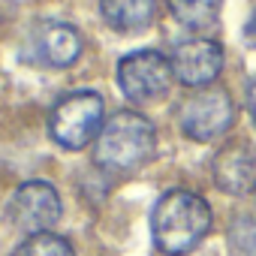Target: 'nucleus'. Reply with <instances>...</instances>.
I'll return each mask as SVG.
<instances>
[{
    "label": "nucleus",
    "mask_w": 256,
    "mask_h": 256,
    "mask_svg": "<svg viewBox=\"0 0 256 256\" xmlns=\"http://www.w3.org/2000/svg\"><path fill=\"white\" fill-rule=\"evenodd\" d=\"M100 124H102V96L94 90H72L52 108L48 130L58 145L78 151L96 136Z\"/></svg>",
    "instance_id": "7ed1b4c3"
},
{
    "label": "nucleus",
    "mask_w": 256,
    "mask_h": 256,
    "mask_svg": "<svg viewBox=\"0 0 256 256\" xmlns=\"http://www.w3.org/2000/svg\"><path fill=\"white\" fill-rule=\"evenodd\" d=\"M60 196L52 184L46 181H28L22 184L10 205H6V217L10 223L24 232V235H42L46 229H52L60 220Z\"/></svg>",
    "instance_id": "39448f33"
},
{
    "label": "nucleus",
    "mask_w": 256,
    "mask_h": 256,
    "mask_svg": "<svg viewBox=\"0 0 256 256\" xmlns=\"http://www.w3.org/2000/svg\"><path fill=\"white\" fill-rule=\"evenodd\" d=\"M172 64L157 52H133L118 64V84L133 102L160 100L172 84Z\"/></svg>",
    "instance_id": "423d86ee"
},
{
    "label": "nucleus",
    "mask_w": 256,
    "mask_h": 256,
    "mask_svg": "<svg viewBox=\"0 0 256 256\" xmlns=\"http://www.w3.org/2000/svg\"><path fill=\"white\" fill-rule=\"evenodd\" d=\"M154 148H157V133L151 120L139 112H118L106 120V126L96 136L94 160L102 169L126 172L148 163Z\"/></svg>",
    "instance_id": "f03ea898"
},
{
    "label": "nucleus",
    "mask_w": 256,
    "mask_h": 256,
    "mask_svg": "<svg viewBox=\"0 0 256 256\" xmlns=\"http://www.w3.org/2000/svg\"><path fill=\"white\" fill-rule=\"evenodd\" d=\"M211 172H214V184L223 193L244 196L256 187V151L247 148L244 142L226 145L217 151Z\"/></svg>",
    "instance_id": "6e6552de"
},
{
    "label": "nucleus",
    "mask_w": 256,
    "mask_h": 256,
    "mask_svg": "<svg viewBox=\"0 0 256 256\" xmlns=\"http://www.w3.org/2000/svg\"><path fill=\"white\" fill-rule=\"evenodd\" d=\"M244 36L256 46V10H253V16H250V22H247V30H244Z\"/></svg>",
    "instance_id": "2eb2a0df"
},
{
    "label": "nucleus",
    "mask_w": 256,
    "mask_h": 256,
    "mask_svg": "<svg viewBox=\"0 0 256 256\" xmlns=\"http://www.w3.org/2000/svg\"><path fill=\"white\" fill-rule=\"evenodd\" d=\"M223 66V48L214 42V40H190V42H181L172 54V72L190 84V88H199V84H211L217 78Z\"/></svg>",
    "instance_id": "0eeeda50"
},
{
    "label": "nucleus",
    "mask_w": 256,
    "mask_h": 256,
    "mask_svg": "<svg viewBox=\"0 0 256 256\" xmlns=\"http://www.w3.org/2000/svg\"><path fill=\"white\" fill-rule=\"evenodd\" d=\"M229 250L232 256H256V220L238 217L229 226Z\"/></svg>",
    "instance_id": "ddd939ff"
},
{
    "label": "nucleus",
    "mask_w": 256,
    "mask_h": 256,
    "mask_svg": "<svg viewBox=\"0 0 256 256\" xmlns=\"http://www.w3.org/2000/svg\"><path fill=\"white\" fill-rule=\"evenodd\" d=\"M12 256H76V253H72L66 238L42 232V235H30Z\"/></svg>",
    "instance_id": "f8f14e48"
},
{
    "label": "nucleus",
    "mask_w": 256,
    "mask_h": 256,
    "mask_svg": "<svg viewBox=\"0 0 256 256\" xmlns=\"http://www.w3.org/2000/svg\"><path fill=\"white\" fill-rule=\"evenodd\" d=\"M208 229H211V208L196 193L169 190L154 205V214H151L154 244L169 256L190 253L205 238Z\"/></svg>",
    "instance_id": "f257e3e1"
},
{
    "label": "nucleus",
    "mask_w": 256,
    "mask_h": 256,
    "mask_svg": "<svg viewBox=\"0 0 256 256\" xmlns=\"http://www.w3.org/2000/svg\"><path fill=\"white\" fill-rule=\"evenodd\" d=\"M82 52V36L70 24L48 22L36 34V54L52 66H70Z\"/></svg>",
    "instance_id": "1a4fd4ad"
},
{
    "label": "nucleus",
    "mask_w": 256,
    "mask_h": 256,
    "mask_svg": "<svg viewBox=\"0 0 256 256\" xmlns=\"http://www.w3.org/2000/svg\"><path fill=\"white\" fill-rule=\"evenodd\" d=\"M100 10H102V18L114 30L136 34L151 24L157 0H100Z\"/></svg>",
    "instance_id": "9d476101"
},
{
    "label": "nucleus",
    "mask_w": 256,
    "mask_h": 256,
    "mask_svg": "<svg viewBox=\"0 0 256 256\" xmlns=\"http://www.w3.org/2000/svg\"><path fill=\"white\" fill-rule=\"evenodd\" d=\"M247 108H250V118H253V124H256V78L247 84Z\"/></svg>",
    "instance_id": "4468645a"
},
{
    "label": "nucleus",
    "mask_w": 256,
    "mask_h": 256,
    "mask_svg": "<svg viewBox=\"0 0 256 256\" xmlns=\"http://www.w3.org/2000/svg\"><path fill=\"white\" fill-rule=\"evenodd\" d=\"M232 120H235V106H232L229 94L220 88H208V90L193 94L181 106V114H178L184 136H190L196 142H208V139L223 136L232 126Z\"/></svg>",
    "instance_id": "20e7f679"
},
{
    "label": "nucleus",
    "mask_w": 256,
    "mask_h": 256,
    "mask_svg": "<svg viewBox=\"0 0 256 256\" xmlns=\"http://www.w3.org/2000/svg\"><path fill=\"white\" fill-rule=\"evenodd\" d=\"M172 16L184 24V28H208L214 24L217 12H220V0H169Z\"/></svg>",
    "instance_id": "9b49d317"
}]
</instances>
